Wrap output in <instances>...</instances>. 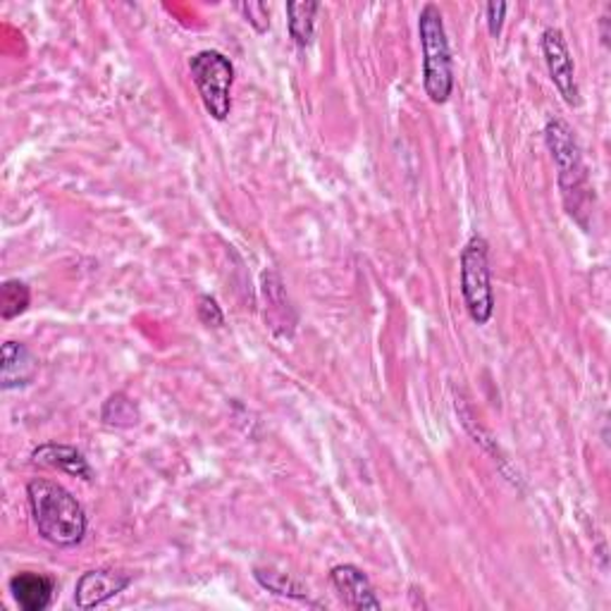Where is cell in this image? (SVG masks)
Masks as SVG:
<instances>
[{
  "label": "cell",
  "mask_w": 611,
  "mask_h": 611,
  "mask_svg": "<svg viewBox=\"0 0 611 611\" xmlns=\"http://www.w3.org/2000/svg\"><path fill=\"white\" fill-rule=\"evenodd\" d=\"M330 580L334 585L337 595H340V600L349 607V609H356V611H378L383 609V602L378 600V595H375V588L371 578L363 574V571L354 564H340L330 571Z\"/></svg>",
  "instance_id": "cell-8"
},
{
  "label": "cell",
  "mask_w": 611,
  "mask_h": 611,
  "mask_svg": "<svg viewBox=\"0 0 611 611\" xmlns=\"http://www.w3.org/2000/svg\"><path fill=\"white\" fill-rule=\"evenodd\" d=\"M419 36L423 48V89L435 106L447 103L454 91V62L439 5L425 3L419 15Z\"/></svg>",
  "instance_id": "cell-3"
},
{
  "label": "cell",
  "mask_w": 611,
  "mask_h": 611,
  "mask_svg": "<svg viewBox=\"0 0 611 611\" xmlns=\"http://www.w3.org/2000/svg\"><path fill=\"white\" fill-rule=\"evenodd\" d=\"M32 304V290L27 282L10 278L0 284V318L12 320L22 316Z\"/></svg>",
  "instance_id": "cell-14"
},
{
  "label": "cell",
  "mask_w": 611,
  "mask_h": 611,
  "mask_svg": "<svg viewBox=\"0 0 611 611\" xmlns=\"http://www.w3.org/2000/svg\"><path fill=\"white\" fill-rule=\"evenodd\" d=\"M197 314H199V320H201L203 325H208V328H223V325H225L223 308L218 306L215 296H211V294H201V296H199Z\"/></svg>",
  "instance_id": "cell-16"
},
{
  "label": "cell",
  "mask_w": 611,
  "mask_h": 611,
  "mask_svg": "<svg viewBox=\"0 0 611 611\" xmlns=\"http://www.w3.org/2000/svg\"><path fill=\"white\" fill-rule=\"evenodd\" d=\"M139 419V407L125 392L110 395L101 409V421L108 427H134Z\"/></svg>",
  "instance_id": "cell-15"
},
{
  "label": "cell",
  "mask_w": 611,
  "mask_h": 611,
  "mask_svg": "<svg viewBox=\"0 0 611 611\" xmlns=\"http://www.w3.org/2000/svg\"><path fill=\"white\" fill-rule=\"evenodd\" d=\"M10 592L15 597V602L24 611H44L54 602L56 592V580L44 574H32V571H24L10 578Z\"/></svg>",
  "instance_id": "cell-11"
},
{
  "label": "cell",
  "mask_w": 611,
  "mask_h": 611,
  "mask_svg": "<svg viewBox=\"0 0 611 611\" xmlns=\"http://www.w3.org/2000/svg\"><path fill=\"white\" fill-rule=\"evenodd\" d=\"M32 521L38 536L56 548H77L89 530L82 502L68 487L46 478H34L27 485Z\"/></svg>",
  "instance_id": "cell-1"
},
{
  "label": "cell",
  "mask_w": 611,
  "mask_h": 611,
  "mask_svg": "<svg viewBox=\"0 0 611 611\" xmlns=\"http://www.w3.org/2000/svg\"><path fill=\"white\" fill-rule=\"evenodd\" d=\"M506 10H509V5L506 3H487L485 8V20H487V32L492 36H500L502 34V27H504V15H506Z\"/></svg>",
  "instance_id": "cell-18"
},
{
  "label": "cell",
  "mask_w": 611,
  "mask_h": 611,
  "mask_svg": "<svg viewBox=\"0 0 611 611\" xmlns=\"http://www.w3.org/2000/svg\"><path fill=\"white\" fill-rule=\"evenodd\" d=\"M254 578L261 583V588H266L272 595L287 597V600L308 602V590L302 583L294 580L290 574H282V571H275V568L258 566V568H254Z\"/></svg>",
  "instance_id": "cell-13"
},
{
  "label": "cell",
  "mask_w": 611,
  "mask_h": 611,
  "mask_svg": "<svg viewBox=\"0 0 611 611\" xmlns=\"http://www.w3.org/2000/svg\"><path fill=\"white\" fill-rule=\"evenodd\" d=\"M134 574H129L125 568L103 566L82 574V578L74 585V604L82 611L96 609L101 604L110 602L113 597L125 592L132 585Z\"/></svg>",
  "instance_id": "cell-7"
},
{
  "label": "cell",
  "mask_w": 611,
  "mask_h": 611,
  "mask_svg": "<svg viewBox=\"0 0 611 611\" xmlns=\"http://www.w3.org/2000/svg\"><path fill=\"white\" fill-rule=\"evenodd\" d=\"M461 294L471 320L487 325L495 314V292H492L490 246L480 234H473L461 251Z\"/></svg>",
  "instance_id": "cell-4"
},
{
  "label": "cell",
  "mask_w": 611,
  "mask_h": 611,
  "mask_svg": "<svg viewBox=\"0 0 611 611\" xmlns=\"http://www.w3.org/2000/svg\"><path fill=\"white\" fill-rule=\"evenodd\" d=\"M318 10L320 3H316V0H294V3H287V27L292 42L298 48L314 44Z\"/></svg>",
  "instance_id": "cell-12"
},
{
  "label": "cell",
  "mask_w": 611,
  "mask_h": 611,
  "mask_svg": "<svg viewBox=\"0 0 611 611\" xmlns=\"http://www.w3.org/2000/svg\"><path fill=\"white\" fill-rule=\"evenodd\" d=\"M237 10L244 12L246 22H249L256 32L266 34L270 30V10H268L266 3H258V0H249V3H239Z\"/></svg>",
  "instance_id": "cell-17"
},
{
  "label": "cell",
  "mask_w": 611,
  "mask_h": 611,
  "mask_svg": "<svg viewBox=\"0 0 611 611\" xmlns=\"http://www.w3.org/2000/svg\"><path fill=\"white\" fill-rule=\"evenodd\" d=\"M32 461L42 468H54V471H62L72 478L91 480L94 471L84 457V451L70 445H58V442H46V445L36 447L32 451Z\"/></svg>",
  "instance_id": "cell-10"
},
{
  "label": "cell",
  "mask_w": 611,
  "mask_h": 611,
  "mask_svg": "<svg viewBox=\"0 0 611 611\" xmlns=\"http://www.w3.org/2000/svg\"><path fill=\"white\" fill-rule=\"evenodd\" d=\"M191 80L199 89V96L208 115L218 122H225L232 113V86H234V64L220 50H199L189 60Z\"/></svg>",
  "instance_id": "cell-5"
},
{
  "label": "cell",
  "mask_w": 611,
  "mask_h": 611,
  "mask_svg": "<svg viewBox=\"0 0 611 611\" xmlns=\"http://www.w3.org/2000/svg\"><path fill=\"white\" fill-rule=\"evenodd\" d=\"M540 46H542V56H544V62H548V70H550V77H552L556 91L562 94V98L568 103V106H578L580 91H578V82H576V68H574V58H571L564 32L556 27H548L542 32Z\"/></svg>",
  "instance_id": "cell-6"
},
{
  "label": "cell",
  "mask_w": 611,
  "mask_h": 611,
  "mask_svg": "<svg viewBox=\"0 0 611 611\" xmlns=\"http://www.w3.org/2000/svg\"><path fill=\"white\" fill-rule=\"evenodd\" d=\"M38 359L32 354L27 344L8 340L3 344V363H0V387L20 389L36 380Z\"/></svg>",
  "instance_id": "cell-9"
},
{
  "label": "cell",
  "mask_w": 611,
  "mask_h": 611,
  "mask_svg": "<svg viewBox=\"0 0 611 611\" xmlns=\"http://www.w3.org/2000/svg\"><path fill=\"white\" fill-rule=\"evenodd\" d=\"M544 141H548V149L554 158L559 187H562L568 213L580 223V213H588L585 203L590 201V177L576 132L562 117H552L544 127Z\"/></svg>",
  "instance_id": "cell-2"
}]
</instances>
